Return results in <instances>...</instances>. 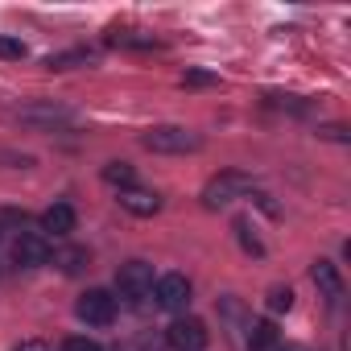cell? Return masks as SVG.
<instances>
[{
  "label": "cell",
  "instance_id": "cell-1",
  "mask_svg": "<svg viewBox=\"0 0 351 351\" xmlns=\"http://www.w3.org/2000/svg\"><path fill=\"white\" fill-rule=\"evenodd\" d=\"M141 145L149 153H199L203 149V136L191 132V128H178V124H161V128H149L141 136Z\"/></svg>",
  "mask_w": 351,
  "mask_h": 351
},
{
  "label": "cell",
  "instance_id": "cell-2",
  "mask_svg": "<svg viewBox=\"0 0 351 351\" xmlns=\"http://www.w3.org/2000/svg\"><path fill=\"white\" fill-rule=\"evenodd\" d=\"M248 191H252V178H248V173L228 169V173H219V178L207 182L203 203H207V207H223V203H232V199H240V195H248Z\"/></svg>",
  "mask_w": 351,
  "mask_h": 351
},
{
  "label": "cell",
  "instance_id": "cell-3",
  "mask_svg": "<svg viewBox=\"0 0 351 351\" xmlns=\"http://www.w3.org/2000/svg\"><path fill=\"white\" fill-rule=\"evenodd\" d=\"M75 314H79L87 326H108V322L116 318V298H112L108 289H87V293L79 298Z\"/></svg>",
  "mask_w": 351,
  "mask_h": 351
},
{
  "label": "cell",
  "instance_id": "cell-4",
  "mask_svg": "<svg viewBox=\"0 0 351 351\" xmlns=\"http://www.w3.org/2000/svg\"><path fill=\"white\" fill-rule=\"evenodd\" d=\"M165 339H169L173 351H203L207 347V326L199 318H178V322H169Z\"/></svg>",
  "mask_w": 351,
  "mask_h": 351
},
{
  "label": "cell",
  "instance_id": "cell-5",
  "mask_svg": "<svg viewBox=\"0 0 351 351\" xmlns=\"http://www.w3.org/2000/svg\"><path fill=\"white\" fill-rule=\"evenodd\" d=\"M157 306L161 310H186L191 306V281L182 277V273H165L161 281H157Z\"/></svg>",
  "mask_w": 351,
  "mask_h": 351
},
{
  "label": "cell",
  "instance_id": "cell-6",
  "mask_svg": "<svg viewBox=\"0 0 351 351\" xmlns=\"http://www.w3.org/2000/svg\"><path fill=\"white\" fill-rule=\"evenodd\" d=\"M17 120L34 124V128H62V124H75V112L58 108V104H34V108H21Z\"/></svg>",
  "mask_w": 351,
  "mask_h": 351
},
{
  "label": "cell",
  "instance_id": "cell-7",
  "mask_svg": "<svg viewBox=\"0 0 351 351\" xmlns=\"http://www.w3.org/2000/svg\"><path fill=\"white\" fill-rule=\"evenodd\" d=\"M116 285H120V293H128V298H145V293L153 289V265H145V261H128V265H120Z\"/></svg>",
  "mask_w": 351,
  "mask_h": 351
},
{
  "label": "cell",
  "instance_id": "cell-8",
  "mask_svg": "<svg viewBox=\"0 0 351 351\" xmlns=\"http://www.w3.org/2000/svg\"><path fill=\"white\" fill-rule=\"evenodd\" d=\"M13 261H17L21 269H42V265L50 261V244H46L42 236H34V232H21V236L13 240Z\"/></svg>",
  "mask_w": 351,
  "mask_h": 351
},
{
  "label": "cell",
  "instance_id": "cell-9",
  "mask_svg": "<svg viewBox=\"0 0 351 351\" xmlns=\"http://www.w3.org/2000/svg\"><path fill=\"white\" fill-rule=\"evenodd\" d=\"M120 207L128 211V215H157L161 211V199L153 195V191H145V186H128V191H120Z\"/></svg>",
  "mask_w": 351,
  "mask_h": 351
},
{
  "label": "cell",
  "instance_id": "cell-10",
  "mask_svg": "<svg viewBox=\"0 0 351 351\" xmlns=\"http://www.w3.org/2000/svg\"><path fill=\"white\" fill-rule=\"evenodd\" d=\"M310 281L318 285V293H322V298H330V302H335V298H343V281H339V273H335V265H330V261H318V265L310 269Z\"/></svg>",
  "mask_w": 351,
  "mask_h": 351
},
{
  "label": "cell",
  "instance_id": "cell-11",
  "mask_svg": "<svg viewBox=\"0 0 351 351\" xmlns=\"http://www.w3.org/2000/svg\"><path fill=\"white\" fill-rule=\"evenodd\" d=\"M42 228H46V232H54V236H71V232H75V207L54 203V207L42 215Z\"/></svg>",
  "mask_w": 351,
  "mask_h": 351
},
{
  "label": "cell",
  "instance_id": "cell-12",
  "mask_svg": "<svg viewBox=\"0 0 351 351\" xmlns=\"http://www.w3.org/2000/svg\"><path fill=\"white\" fill-rule=\"evenodd\" d=\"M273 347H277V326H273L269 318L252 322V330H248V351H273Z\"/></svg>",
  "mask_w": 351,
  "mask_h": 351
},
{
  "label": "cell",
  "instance_id": "cell-13",
  "mask_svg": "<svg viewBox=\"0 0 351 351\" xmlns=\"http://www.w3.org/2000/svg\"><path fill=\"white\" fill-rule=\"evenodd\" d=\"M104 182L116 186V191H128V186H136V173H132V165H124V161H108V165H104Z\"/></svg>",
  "mask_w": 351,
  "mask_h": 351
},
{
  "label": "cell",
  "instance_id": "cell-14",
  "mask_svg": "<svg viewBox=\"0 0 351 351\" xmlns=\"http://www.w3.org/2000/svg\"><path fill=\"white\" fill-rule=\"evenodd\" d=\"M58 265H62V273H79L87 265V252L83 248H66V252H58Z\"/></svg>",
  "mask_w": 351,
  "mask_h": 351
},
{
  "label": "cell",
  "instance_id": "cell-15",
  "mask_svg": "<svg viewBox=\"0 0 351 351\" xmlns=\"http://www.w3.org/2000/svg\"><path fill=\"white\" fill-rule=\"evenodd\" d=\"M293 306V293L285 289V285H277L273 293H269V310H289Z\"/></svg>",
  "mask_w": 351,
  "mask_h": 351
},
{
  "label": "cell",
  "instance_id": "cell-16",
  "mask_svg": "<svg viewBox=\"0 0 351 351\" xmlns=\"http://www.w3.org/2000/svg\"><path fill=\"white\" fill-rule=\"evenodd\" d=\"M62 351H104L95 339H87V335H75V339H66L62 343Z\"/></svg>",
  "mask_w": 351,
  "mask_h": 351
},
{
  "label": "cell",
  "instance_id": "cell-17",
  "mask_svg": "<svg viewBox=\"0 0 351 351\" xmlns=\"http://www.w3.org/2000/svg\"><path fill=\"white\" fill-rule=\"evenodd\" d=\"M0 58H25V46L13 38H0Z\"/></svg>",
  "mask_w": 351,
  "mask_h": 351
},
{
  "label": "cell",
  "instance_id": "cell-18",
  "mask_svg": "<svg viewBox=\"0 0 351 351\" xmlns=\"http://www.w3.org/2000/svg\"><path fill=\"white\" fill-rule=\"evenodd\" d=\"M236 232H240V244H244L248 252H256V256L265 252V248H261V240H256V236H248V223H236Z\"/></svg>",
  "mask_w": 351,
  "mask_h": 351
},
{
  "label": "cell",
  "instance_id": "cell-19",
  "mask_svg": "<svg viewBox=\"0 0 351 351\" xmlns=\"http://www.w3.org/2000/svg\"><path fill=\"white\" fill-rule=\"evenodd\" d=\"M13 351H50V343H42V339H21Z\"/></svg>",
  "mask_w": 351,
  "mask_h": 351
},
{
  "label": "cell",
  "instance_id": "cell-20",
  "mask_svg": "<svg viewBox=\"0 0 351 351\" xmlns=\"http://www.w3.org/2000/svg\"><path fill=\"white\" fill-rule=\"evenodd\" d=\"M186 83H191V87H207V83H215V79H211V75H203V71H191V75H186Z\"/></svg>",
  "mask_w": 351,
  "mask_h": 351
},
{
  "label": "cell",
  "instance_id": "cell-21",
  "mask_svg": "<svg viewBox=\"0 0 351 351\" xmlns=\"http://www.w3.org/2000/svg\"><path fill=\"white\" fill-rule=\"evenodd\" d=\"M273 351H302V347H293V343H285V347H273Z\"/></svg>",
  "mask_w": 351,
  "mask_h": 351
}]
</instances>
